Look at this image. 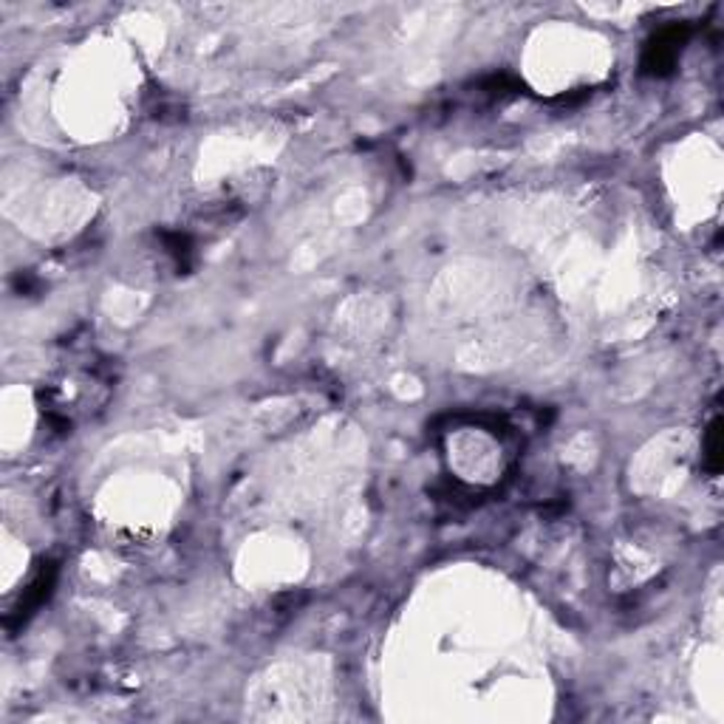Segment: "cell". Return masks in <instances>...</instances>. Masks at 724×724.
Here are the masks:
<instances>
[{"mask_svg": "<svg viewBox=\"0 0 724 724\" xmlns=\"http://www.w3.org/2000/svg\"><path fill=\"white\" fill-rule=\"evenodd\" d=\"M688 26H668L662 29L651 43L646 46V57H642V68L648 74H668L674 63L679 59V51L688 40Z\"/></svg>", "mask_w": 724, "mask_h": 724, "instance_id": "1", "label": "cell"}, {"mask_svg": "<svg viewBox=\"0 0 724 724\" xmlns=\"http://www.w3.org/2000/svg\"><path fill=\"white\" fill-rule=\"evenodd\" d=\"M708 467L716 473L719 470V465H721V430H719V419L713 421L710 425V430H708Z\"/></svg>", "mask_w": 724, "mask_h": 724, "instance_id": "2", "label": "cell"}]
</instances>
